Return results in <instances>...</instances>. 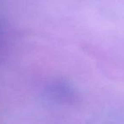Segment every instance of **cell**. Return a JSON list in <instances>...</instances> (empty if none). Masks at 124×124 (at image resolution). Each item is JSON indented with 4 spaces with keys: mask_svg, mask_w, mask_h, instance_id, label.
I'll return each instance as SVG.
<instances>
[]
</instances>
